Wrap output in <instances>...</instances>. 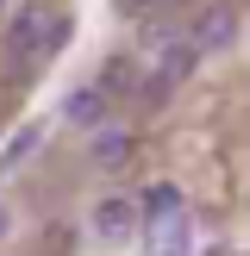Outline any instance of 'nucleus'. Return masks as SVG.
<instances>
[{"label":"nucleus","instance_id":"nucleus-4","mask_svg":"<svg viewBox=\"0 0 250 256\" xmlns=\"http://www.w3.org/2000/svg\"><path fill=\"white\" fill-rule=\"evenodd\" d=\"M62 119L82 125V132H88V125H100V119H106V94H100V88H75V94L62 100Z\"/></svg>","mask_w":250,"mask_h":256},{"label":"nucleus","instance_id":"nucleus-6","mask_svg":"<svg viewBox=\"0 0 250 256\" xmlns=\"http://www.w3.org/2000/svg\"><path fill=\"white\" fill-rule=\"evenodd\" d=\"M94 162L100 169H125V162H132V138L125 132H100L94 138Z\"/></svg>","mask_w":250,"mask_h":256},{"label":"nucleus","instance_id":"nucleus-1","mask_svg":"<svg viewBox=\"0 0 250 256\" xmlns=\"http://www.w3.org/2000/svg\"><path fill=\"white\" fill-rule=\"evenodd\" d=\"M62 38H69V19L62 12H25V19H12V50H62Z\"/></svg>","mask_w":250,"mask_h":256},{"label":"nucleus","instance_id":"nucleus-8","mask_svg":"<svg viewBox=\"0 0 250 256\" xmlns=\"http://www.w3.org/2000/svg\"><path fill=\"white\" fill-rule=\"evenodd\" d=\"M125 12H156V6H182V0H119Z\"/></svg>","mask_w":250,"mask_h":256},{"label":"nucleus","instance_id":"nucleus-3","mask_svg":"<svg viewBox=\"0 0 250 256\" xmlns=\"http://www.w3.org/2000/svg\"><path fill=\"white\" fill-rule=\"evenodd\" d=\"M94 232L106 238V244H125V238L138 232V206L132 200H100L94 206Z\"/></svg>","mask_w":250,"mask_h":256},{"label":"nucleus","instance_id":"nucleus-7","mask_svg":"<svg viewBox=\"0 0 250 256\" xmlns=\"http://www.w3.org/2000/svg\"><path fill=\"white\" fill-rule=\"evenodd\" d=\"M32 144H38V125H25V132L12 138V150H6V162H19V156H25V150H32Z\"/></svg>","mask_w":250,"mask_h":256},{"label":"nucleus","instance_id":"nucleus-9","mask_svg":"<svg viewBox=\"0 0 250 256\" xmlns=\"http://www.w3.org/2000/svg\"><path fill=\"white\" fill-rule=\"evenodd\" d=\"M0 238H6V206H0Z\"/></svg>","mask_w":250,"mask_h":256},{"label":"nucleus","instance_id":"nucleus-2","mask_svg":"<svg viewBox=\"0 0 250 256\" xmlns=\"http://www.w3.org/2000/svg\"><path fill=\"white\" fill-rule=\"evenodd\" d=\"M232 38H238V12L232 6H206L194 19V50H225Z\"/></svg>","mask_w":250,"mask_h":256},{"label":"nucleus","instance_id":"nucleus-5","mask_svg":"<svg viewBox=\"0 0 250 256\" xmlns=\"http://www.w3.org/2000/svg\"><path fill=\"white\" fill-rule=\"evenodd\" d=\"M144 212H150V219H182V188H175V182H156V188H144Z\"/></svg>","mask_w":250,"mask_h":256}]
</instances>
